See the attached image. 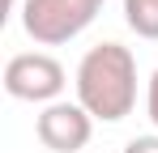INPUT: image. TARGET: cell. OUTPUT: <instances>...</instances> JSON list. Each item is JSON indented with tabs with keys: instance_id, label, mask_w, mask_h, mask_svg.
<instances>
[{
	"instance_id": "cell-1",
	"label": "cell",
	"mask_w": 158,
	"mask_h": 153,
	"mask_svg": "<svg viewBox=\"0 0 158 153\" xmlns=\"http://www.w3.org/2000/svg\"><path fill=\"white\" fill-rule=\"evenodd\" d=\"M77 102L98 124H120L137 106V55L124 43H98L77 64Z\"/></svg>"
},
{
	"instance_id": "cell-2",
	"label": "cell",
	"mask_w": 158,
	"mask_h": 153,
	"mask_svg": "<svg viewBox=\"0 0 158 153\" xmlns=\"http://www.w3.org/2000/svg\"><path fill=\"white\" fill-rule=\"evenodd\" d=\"M103 0H26L22 4V30L43 47H60L77 38L98 17Z\"/></svg>"
},
{
	"instance_id": "cell-3",
	"label": "cell",
	"mask_w": 158,
	"mask_h": 153,
	"mask_svg": "<svg viewBox=\"0 0 158 153\" xmlns=\"http://www.w3.org/2000/svg\"><path fill=\"white\" fill-rule=\"evenodd\" d=\"M64 85H69V73L47 51H22V55H13L4 64V94L17 102L52 106V102H60Z\"/></svg>"
},
{
	"instance_id": "cell-4",
	"label": "cell",
	"mask_w": 158,
	"mask_h": 153,
	"mask_svg": "<svg viewBox=\"0 0 158 153\" xmlns=\"http://www.w3.org/2000/svg\"><path fill=\"white\" fill-rule=\"evenodd\" d=\"M34 136H39V145L52 153H77L90 145V136H94V119H90V111L81 106V102H52V106H43L39 111V119H34Z\"/></svg>"
},
{
	"instance_id": "cell-5",
	"label": "cell",
	"mask_w": 158,
	"mask_h": 153,
	"mask_svg": "<svg viewBox=\"0 0 158 153\" xmlns=\"http://www.w3.org/2000/svg\"><path fill=\"white\" fill-rule=\"evenodd\" d=\"M124 22L137 38H158V0H124Z\"/></svg>"
},
{
	"instance_id": "cell-6",
	"label": "cell",
	"mask_w": 158,
	"mask_h": 153,
	"mask_svg": "<svg viewBox=\"0 0 158 153\" xmlns=\"http://www.w3.org/2000/svg\"><path fill=\"white\" fill-rule=\"evenodd\" d=\"M145 115H150V124L158 128V68L150 76V85H145Z\"/></svg>"
},
{
	"instance_id": "cell-7",
	"label": "cell",
	"mask_w": 158,
	"mask_h": 153,
	"mask_svg": "<svg viewBox=\"0 0 158 153\" xmlns=\"http://www.w3.org/2000/svg\"><path fill=\"white\" fill-rule=\"evenodd\" d=\"M124 153H158V132H150V136H132L128 145H124Z\"/></svg>"
}]
</instances>
